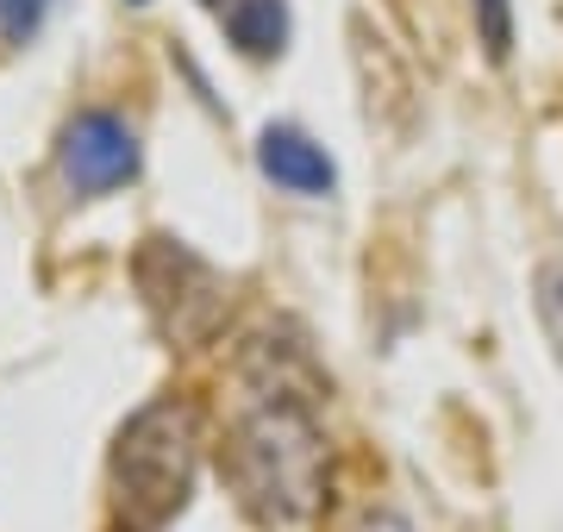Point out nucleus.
Segmentation results:
<instances>
[{"label": "nucleus", "instance_id": "39448f33", "mask_svg": "<svg viewBox=\"0 0 563 532\" xmlns=\"http://www.w3.org/2000/svg\"><path fill=\"white\" fill-rule=\"evenodd\" d=\"M257 169H263L276 188H288V195H307V201H320V195H332V188H339V164L325 157V144L307 138L301 125H263Z\"/></svg>", "mask_w": 563, "mask_h": 532}, {"label": "nucleus", "instance_id": "f257e3e1", "mask_svg": "<svg viewBox=\"0 0 563 532\" xmlns=\"http://www.w3.org/2000/svg\"><path fill=\"white\" fill-rule=\"evenodd\" d=\"M244 413L225 432V483L239 508L269 532L307 527L325 508L332 445L320 432V369L295 339L263 332L239 357Z\"/></svg>", "mask_w": 563, "mask_h": 532}, {"label": "nucleus", "instance_id": "20e7f679", "mask_svg": "<svg viewBox=\"0 0 563 532\" xmlns=\"http://www.w3.org/2000/svg\"><path fill=\"white\" fill-rule=\"evenodd\" d=\"M57 169H63V188L76 201H95V195H113L120 182L139 176V132L107 113V107H88L76 120L63 125L57 138Z\"/></svg>", "mask_w": 563, "mask_h": 532}, {"label": "nucleus", "instance_id": "1a4fd4ad", "mask_svg": "<svg viewBox=\"0 0 563 532\" xmlns=\"http://www.w3.org/2000/svg\"><path fill=\"white\" fill-rule=\"evenodd\" d=\"M539 313H544V326H551V339H558V351H563V264L539 269Z\"/></svg>", "mask_w": 563, "mask_h": 532}, {"label": "nucleus", "instance_id": "423d86ee", "mask_svg": "<svg viewBox=\"0 0 563 532\" xmlns=\"http://www.w3.org/2000/svg\"><path fill=\"white\" fill-rule=\"evenodd\" d=\"M225 32L251 63H269L288 51V0H232L225 7Z\"/></svg>", "mask_w": 563, "mask_h": 532}, {"label": "nucleus", "instance_id": "6e6552de", "mask_svg": "<svg viewBox=\"0 0 563 532\" xmlns=\"http://www.w3.org/2000/svg\"><path fill=\"white\" fill-rule=\"evenodd\" d=\"M51 7L57 0H0V38L7 44H32L51 20Z\"/></svg>", "mask_w": 563, "mask_h": 532}, {"label": "nucleus", "instance_id": "f03ea898", "mask_svg": "<svg viewBox=\"0 0 563 532\" xmlns=\"http://www.w3.org/2000/svg\"><path fill=\"white\" fill-rule=\"evenodd\" d=\"M195 464H201V420L188 401L163 395L125 420L113 439V501L132 532H157L188 508Z\"/></svg>", "mask_w": 563, "mask_h": 532}, {"label": "nucleus", "instance_id": "f8f14e48", "mask_svg": "<svg viewBox=\"0 0 563 532\" xmlns=\"http://www.w3.org/2000/svg\"><path fill=\"white\" fill-rule=\"evenodd\" d=\"M139 7H144V0H139Z\"/></svg>", "mask_w": 563, "mask_h": 532}, {"label": "nucleus", "instance_id": "0eeeda50", "mask_svg": "<svg viewBox=\"0 0 563 532\" xmlns=\"http://www.w3.org/2000/svg\"><path fill=\"white\" fill-rule=\"evenodd\" d=\"M470 13H476V38H483L488 63H507V51H514V7L507 0H470Z\"/></svg>", "mask_w": 563, "mask_h": 532}, {"label": "nucleus", "instance_id": "7ed1b4c3", "mask_svg": "<svg viewBox=\"0 0 563 532\" xmlns=\"http://www.w3.org/2000/svg\"><path fill=\"white\" fill-rule=\"evenodd\" d=\"M132 276H139V295L151 320L163 326V339L176 345H207L213 326L225 320V282L220 269L195 257L181 239H144L139 257H132Z\"/></svg>", "mask_w": 563, "mask_h": 532}, {"label": "nucleus", "instance_id": "9d476101", "mask_svg": "<svg viewBox=\"0 0 563 532\" xmlns=\"http://www.w3.org/2000/svg\"><path fill=\"white\" fill-rule=\"evenodd\" d=\"M369 532H407V520H401V513H376V520H369Z\"/></svg>", "mask_w": 563, "mask_h": 532}, {"label": "nucleus", "instance_id": "9b49d317", "mask_svg": "<svg viewBox=\"0 0 563 532\" xmlns=\"http://www.w3.org/2000/svg\"><path fill=\"white\" fill-rule=\"evenodd\" d=\"M207 7H225V0H207Z\"/></svg>", "mask_w": 563, "mask_h": 532}]
</instances>
